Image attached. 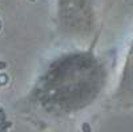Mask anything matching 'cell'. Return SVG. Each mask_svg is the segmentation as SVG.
<instances>
[{
	"instance_id": "1",
	"label": "cell",
	"mask_w": 133,
	"mask_h": 132,
	"mask_svg": "<svg viewBox=\"0 0 133 132\" xmlns=\"http://www.w3.org/2000/svg\"><path fill=\"white\" fill-rule=\"evenodd\" d=\"M127 75H128L129 83L133 84V46H132V49H130V53H129V61H128V71H127Z\"/></svg>"
},
{
	"instance_id": "2",
	"label": "cell",
	"mask_w": 133,
	"mask_h": 132,
	"mask_svg": "<svg viewBox=\"0 0 133 132\" xmlns=\"http://www.w3.org/2000/svg\"><path fill=\"white\" fill-rule=\"evenodd\" d=\"M8 83V75L7 73H2L0 75V85H5Z\"/></svg>"
},
{
	"instance_id": "3",
	"label": "cell",
	"mask_w": 133,
	"mask_h": 132,
	"mask_svg": "<svg viewBox=\"0 0 133 132\" xmlns=\"http://www.w3.org/2000/svg\"><path fill=\"white\" fill-rule=\"evenodd\" d=\"M11 125H12V123L7 122V120H5V122H0V129H8Z\"/></svg>"
},
{
	"instance_id": "4",
	"label": "cell",
	"mask_w": 133,
	"mask_h": 132,
	"mask_svg": "<svg viewBox=\"0 0 133 132\" xmlns=\"http://www.w3.org/2000/svg\"><path fill=\"white\" fill-rule=\"evenodd\" d=\"M0 122H5V112L2 107H0Z\"/></svg>"
},
{
	"instance_id": "5",
	"label": "cell",
	"mask_w": 133,
	"mask_h": 132,
	"mask_svg": "<svg viewBox=\"0 0 133 132\" xmlns=\"http://www.w3.org/2000/svg\"><path fill=\"white\" fill-rule=\"evenodd\" d=\"M83 132H91V127L88 123H84L83 124Z\"/></svg>"
},
{
	"instance_id": "6",
	"label": "cell",
	"mask_w": 133,
	"mask_h": 132,
	"mask_svg": "<svg viewBox=\"0 0 133 132\" xmlns=\"http://www.w3.org/2000/svg\"><path fill=\"white\" fill-rule=\"evenodd\" d=\"M7 67V63H4V61H0V70H4Z\"/></svg>"
},
{
	"instance_id": "7",
	"label": "cell",
	"mask_w": 133,
	"mask_h": 132,
	"mask_svg": "<svg viewBox=\"0 0 133 132\" xmlns=\"http://www.w3.org/2000/svg\"><path fill=\"white\" fill-rule=\"evenodd\" d=\"M0 132H7V129H0Z\"/></svg>"
},
{
	"instance_id": "8",
	"label": "cell",
	"mask_w": 133,
	"mask_h": 132,
	"mask_svg": "<svg viewBox=\"0 0 133 132\" xmlns=\"http://www.w3.org/2000/svg\"><path fill=\"white\" fill-rule=\"evenodd\" d=\"M0 29H2V21H0Z\"/></svg>"
},
{
	"instance_id": "9",
	"label": "cell",
	"mask_w": 133,
	"mask_h": 132,
	"mask_svg": "<svg viewBox=\"0 0 133 132\" xmlns=\"http://www.w3.org/2000/svg\"><path fill=\"white\" fill-rule=\"evenodd\" d=\"M29 2H35V0H29Z\"/></svg>"
},
{
	"instance_id": "10",
	"label": "cell",
	"mask_w": 133,
	"mask_h": 132,
	"mask_svg": "<svg viewBox=\"0 0 133 132\" xmlns=\"http://www.w3.org/2000/svg\"><path fill=\"white\" fill-rule=\"evenodd\" d=\"M0 87H2V85H0Z\"/></svg>"
}]
</instances>
